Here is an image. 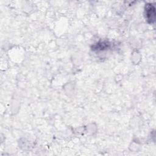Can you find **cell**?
Returning a JSON list of instances; mask_svg holds the SVG:
<instances>
[{"mask_svg":"<svg viewBox=\"0 0 156 156\" xmlns=\"http://www.w3.org/2000/svg\"><path fill=\"white\" fill-rule=\"evenodd\" d=\"M146 17L148 20H150V22L152 23L154 21L155 18V10L154 8L152 5H149L146 7Z\"/></svg>","mask_w":156,"mask_h":156,"instance_id":"1","label":"cell"}]
</instances>
